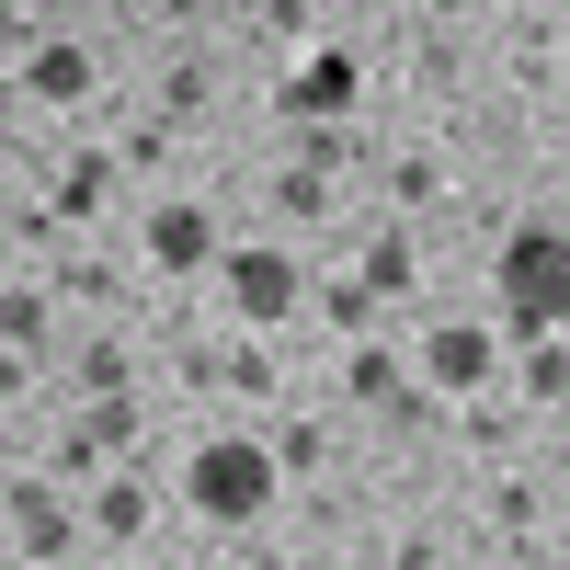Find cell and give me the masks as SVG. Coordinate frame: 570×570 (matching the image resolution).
<instances>
[{
    "label": "cell",
    "mask_w": 570,
    "mask_h": 570,
    "mask_svg": "<svg viewBox=\"0 0 570 570\" xmlns=\"http://www.w3.org/2000/svg\"><path fill=\"white\" fill-rule=\"evenodd\" d=\"M343 104H354V58H343V46H331V58H308L297 80H285V115H308V126H320V115H343Z\"/></svg>",
    "instance_id": "cell-5"
},
{
    "label": "cell",
    "mask_w": 570,
    "mask_h": 570,
    "mask_svg": "<svg viewBox=\"0 0 570 570\" xmlns=\"http://www.w3.org/2000/svg\"><path fill=\"white\" fill-rule=\"evenodd\" d=\"M422 365H434L445 389H480V376H491V331H468V320H445L434 343H422Z\"/></svg>",
    "instance_id": "cell-6"
},
{
    "label": "cell",
    "mask_w": 570,
    "mask_h": 570,
    "mask_svg": "<svg viewBox=\"0 0 570 570\" xmlns=\"http://www.w3.org/2000/svg\"><path fill=\"white\" fill-rule=\"evenodd\" d=\"M183 491H195V513H206V525H252V513L274 502V456H263L252 434H217V445H195Z\"/></svg>",
    "instance_id": "cell-2"
},
{
    "label": "cell",
    "mask_w": 570,
    "mask_h": 570,
    "mask_svg": "<svg viewBox=\"0 0 570 570\" xmlns=\"http://www.w3.org/2000/svg\"><path fill=\"white\" fill-rule=\"evenodd\" d=\"M149 263H171V274L217 263V228H206V206H160V217H149Z\"/></svg>",
    "instance_id": "cell-4"
},
{
    "label": "cell",
    "mask_w": 570,
    "mask_h": 570,
    "mask_svg": "<svg viewBox=\"0 0 570 570\" xmlns=\"http://www.w3.org/2000/svg\"><path fill=\"white\" fill-rule=\"evenodd\" d=\"M559 320H570V228H513L502 240V331L548 343Z\"/></svg>",
    "instance_id": "cell-1"
},
{
    "label": "cell",
    "mask_w": 570,
    "mask_h": 570,
    "mask_svg": "<svg viewBox=\"0 0 570 570\" xmlns=\"http://www.w3.org/2000/svg\"><path fill=\"white\" fill-rule=\"evenodd\" d=\"M80 80H91V58H80V46H35V91H58V104H69Z\"/></svg>",
    "instance_id": "cell-7"
},
{
    "label": "cell",
    "mask_w": 570,
    "mask_h": 570,
    "mask_svg": "<svg viewBox=\"0 0 570 570\" xmlns=\"http://www.w3.org/2000/svg\"><path fill=\"white\" fill-rule=\"evenodd\" d=\"M228 308L240 320H285L297 308V263L285 252H228Z\"/></svg>",
    "instance_id": "cell-3"
}]
</instances>
